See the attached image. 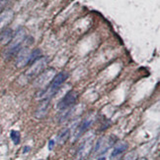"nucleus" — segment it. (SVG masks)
<instances>
[{
  "label": "nucleus",
  "mask_w": 160,
  "mask_h": 160,
  "mask_svg": "<svg viewBox=\"0 0 160 160\" xmlns=\"http://www.w3.org/2000/svg\"><path fill=\"white\" fill-rule=\"evenodd\" d=\"M69 136H70V130L69 129L66 128V129L61 130L56 137L57 143H59V144H63V143H65L66 142H67V140L69 139Z\"/></svg>",
  "instance_id": "obj_14"
},
{
  "label": "nucleus",
  "mask_w": 160,
  "mask_h": 160,
  "mask_svg": "<svg viewBox=\"0 0 160 160\" xmlns=\"http://www.w3.org/2000/svg\"><path fill=\"white\" fill-rule=\"evenodd\" d=\"M28 150H30V147H25V150H24V152H27Z\"/></svg>",
  "instance_id": "obj_17"
},
{
  "label": "nucleus",
  "mask_w": 160,
  "mask_h": 160,
  "mask_svg": "<svg viewBox=\"0 0 160 160\" xmlns=\"http://www.w3.org/2000/svg\"><path fill=\"white\" fill-rule=\"evenodd\" d=\"M27 38L26 31L24 29H19L17 32L13 35L12 39L8 43V47L4 52V55L6 57H12L13 55L17 54L21 49V45L25 42Z\"/></svg>",
  "instance_id": "obj_2"
},
{
  "label": "nucleus",
  "mask_w": 160,
  "mask_h": 160,
  "mask_svg": "<svg viewBox=\"0 0 160 160\" xmlns=\"http://www.w3.org/2000/svg\"><path fill=\"white\" fill-rule=\"evenodd\" d=\"M10 137L15 144H18L20 142V133L18 131H12L10 134Z\"/></svg>",
  "instance_id": "obj_15"
},
{
  "label": "nucleus",
  "mask_w": 160,
  "mask_h": 160,
  "mask_svg": "<svg viewBox=\"0 0 160 160\" xmlns=\"http://www.w3.org/2000/svg\"><path fill=\"white\" fill-rule=\"evenodd\" d=\"M56 75V70L52 68H49L45 70L44 72L40 74L39 76L36 77L34 81V87H38V89H45L49 82H51V80L54 78V76Z\"/></svg>",
  "instance_id": "obj_5"
},
{
  "label": "nucleus",
  "mask_w": 160,
  "mask_h": 160,
  "mask_svg": "<svg viewBox=\"0 0 160 160\" xmlns=\"http://www.w3.org/2000/svg\"><path fill=\"white\" fill-rule=\"evenodd\" d=\"M98 160H105V157H101V158H99Z\"/></svg>",
  "instance_id": "obj_18"
},
{
  "label": "nucleus",
  "mask_w": 160,
  "mask_h": 160,
  "mask_svg": "<svg viewBox=\"0 0 160 160\" xmlns=\"http://www.w3.org/2000/svg\"><path fill=\"white\" fill-rule=\"evenodd\" d=\"M116 139L113 136H105L98 140L94 147V154L96 155H102L109 149L110 147L114 145Z\"/></svg>",
  "instance_id": "obj_6"
},
{
  "label": "nucleus",
  "mask_w": 160,
  "mask_h": 160,
  "mask_svg": "<svg viewBox=\"0 0 160 160\" xmlns=\"http://www.w3.org/2000/svg\"><path fill=\"white\" fill-rule=\"evenodd\" d=\"M29 64H31V50L28 47H23L17 53L16 67L23 68Z\"/></svg>",
  "instance_id": "obj_8"
},
{
  "label": "nucleus",
  "mask_w": 160,
  "mask_h": 160,
  "mask_svg": "<svg viewBox=\"0 0 160 160\" xmlns=\"http://www.w3.org/2000/svg\"><path fill=\"white\" fill-rule=\"evenodd\" d=\"M13 31L11 29H4L0 32V43L2 44H8L13 37Z\"/></svg>",
  "instance_id": "obj_13"
},
{
  "label": "nucleus",
  "mask_w": 160,
  "mask_h": 160,
  "mask_svg": "<svg viewBox=\"0 0 160 160\" xmlns=\"http://www.w3.org/2000/svg\"><path fill=\"white\" fill-rule=\"evenodd\" d=\"M14 18V12L12 10H5L0 13V31H3Z\"/></svg>",
  "instance_id": "obj_9"
},
{
  "label": "nucleus",
  "mask_w": 160,
  "mask_h": 160,
  "mask_svg": "<svg viewBox=\"0 0 160 160\" xmlns=\"http://www.w3.org/2000/svg\"><path fill=\"white\" fill-rule=\"evenodd\" d=\"M77 99H78V93L75 90H70L69 92H67L63 96L61 100L59 102L57 108L59 110H65L70 108L71 106H73L77 102Z\"/></svg>",
  "instance_id": "obj_7"
},
{
  "label": "nucleus",
  "mask_w": 160,
  "mask_h": 160,
  "mask_svg": "<svg viewBox=\"0 0 160 160\" xmlns=\"http://www.w3.org/2000/svg\"><path fill=\"white\" fill-rule=\"evenodd\" d=\"M129 144L126 142H120L115 145V148L111 154V160H114L115 158H119V156L122 155L125 151L128 149Z\"/></svg>",
  "instance_id": "obj_12"
},
{
  "label": "nucleus",
  "mask_w": 160,
  "mask_h": 160,
  "mask_svg": "<svg viewBox=\"0 0 160 160\" xmlns=\"http://www.w3.org/2000/svg\"><path fill=\"white\" fill-rule=\"evenodd\" d=\"M54 145V140H49V149H52Z\"/></svg>",
  "instance_id": "obj_16"
},
{
  "label": "nucleus",
  "mask_w": 160,
  "mask_h": 160,
  "mask_svg": "<svg viewBox=\"0 0 160 160\" xmlns=\"http://www.w3.org/2000/svg\"><path fill=\"white\" fill-rule=\"evenodd\" d=\"M93 147H94V135L90 137H87L84 140V142H81L77 149L75 160H86L90 153L92 152Z\"/></svg>",
  "instance_id": "obj_3"
},
{
  "label": "nucleus",
  "mask_w": 160,
  "mask_h": 160,
  "mask_svg": "<svg viewBox=\"0 0 160 160\" xmlns=\"http://www.w3.org/2000/svg\"><path fill=\"white\" fill-rule=\"evenodd\" d=\"M48 62H49L48 57H41V58H39L38 60H36L35 62H33L31 67L26 71V73H25L26 78L33 79V78H36L37 76H39L42 72L45 71L46 65H48Z\"/></svg>",
  "instance_id": "obj_4"
},
{
  "label": "nucleus",
  "mask_w": 160,
  "mask_h": 160,
  "mask_svg": "<svg viewBox=\"0 0 160 160\" xmlns=\"http://www.w3.org/2000/svg\"><path fill=\"white\" fill-rule=\"evenodd\" d=\"M69 77V74L66 72H60V73L56 74L54 78L51 80V82L46 85L45 89L40 90L37 94H36V98L38 100H46V99H49L51 96H54L56 93L59 92L60 87L63 85L67 78Z\"/></svg>",
  "instance_id": "obj_1"
},
{
  "label": "nucleus",
  "mask_w": 160,
  "mask_h": 160,
  "mask_svg": "<svg viewBox=\"0 0 160 160\" xmlns=\"http://www.w3.org/2000/svg\"><path fill=\"white\" fill-rule=\"evenodd\" d=\"M93 122H94V118H92V117H87L86 119H84L82 121V122L79 124V126L77 127L75 134H74V136H73L74 139L77 140L80 136H82V135L84 134V132L86 131L87 129H89V127L92 125Z\"/></svg>",
  "instance_id": "obj_10"
},
{
  "label": "nucleus",
  "mask_w": 160,
  "mask_h": 160,
  "mask_svg": "<svg viewBox=\"0 0 160 160\" xmlns=\"http://www.w3.org/2000/svg\"><path fill=\"white\" fill-rule=\"evenodd\" d=\"M49 103H51V99H46V100H43L42 103L38 106V108L35 112V117L37 119H43V118H45L48 115Z\"/></svg>",
  "instance_id": "obj_11"
}]
</instances>
